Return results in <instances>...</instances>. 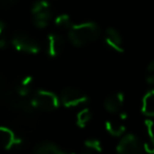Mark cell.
Returning a JSON list of instances; mask_svg holds the SVG:
<instances>
[{
	"label": "cell",
	"instance_id": "obj_1",
	"mask_svg": "<svg viewBox=\"0 0 154 154\" xmlns=\"http://www.w3.org/2000/svg\"><path fill=\"white\" fill-rule=\"evenodd\" d=\"M99 28L94 22L73 24L69 30V39L75 47H84L95 41L99 36Z\"/></svg>",
	"mask_w": 154,
	"mask_h": 154
},
{
	"label": "cell",
	"instance_id": "obj_2",
	"mask_svg": "<svg viewBox=\"0 0 154 154\" xmlns=\"http://www.w3.org/2000/svg\"><path fill=\"white\" fill-rule=\"evenodd\" d=\"M33 108L41 111L51 112L56 110L60 105V99L53 92L45 90H39L33 96L31 100Z\"/></svg>",
	"mask_w": 154,
	"mask_h": 154
},
{
	"label": "cell",
	"instance_id": "obj_3",
	"mask_svg": "<svg viewBox=\"0 0 154 154\" xmlns=\"http://www.w3.org/2000/svg\"><path fill=\"white\" fill-rule=\"evenodd\" d=\"M33 21L36 28L45 29L48 26L52 17L51 5L47 0H39L34 3L32 8Z\"/></svg>",
	"mask_w": 154,
	"mask_h": 154
},
{
	"label": "cell",
	"instance_id": "obj_4",
	"mask_svg": "<svg viewBox=\"0 0 154 154\" xmlns=\"http://www.w3.org/2000/svg\"><path fill=\"white\" fill-rule=\"evenodd\" d=\"M89 97L76 88H66L60 94V103L66 108H75L86 105Z\"/></svg>",
	"mask_w": 154,
	"mask_h": 154
},
{
	"label": "cell",
	"instance_id": "obj_5",
	"mask_svg": "<svg viewBox=\"0 0 154 154\" xmlns=\"http://www.w3.org/2000/svg\"><path fill=\"white\" fill-rule=\"evenodd\" d=\"M143 145L134 134L125 135L116 148L117 154H143Z\"/></svg>",
	"mask_w": 154,
	"mask_h": 154
},
{
	"label": "cell",
	"instance_id": "obj_6",
	"mask_svg": "<svg viewBox=\"0 0 154 154\" xmlns=\"http://www.w3.org/2000/svg\"><path fill=\"white\" fill-rule=\"evenodd\" d=\"M12 45L17 51L28 54H37L40 51L39 45L26 34H17L12 39Z\"/></svg>",
	"mask_w": 154,
	"mask_h": 154
},
{
	"label": "cell",
	"instance_id": "obj_7",
	"mask_svg": "<svg viewBox=\"0 0 154 154\" xmlns=\"http://www.w3.org/2000/svg\"><path fill=\"white\" fill-rule=\"evenodd\" d=\"M21 143V139L18 138L11 129L0 126V148L10 150L12 148L19 147Z\"/></svg>",
	"mask_w": 154,
	"mask_h": 154
},
{
	"label": "cell",
	"instance_id": "obj_8",
	"mask_svg": "<svg viewBox=\"0 0 154 154\" xmlns=\"http://www.w3.org/2000/svg\"><path fill=\"white\" fill-rule=\"evenodd\" d=\"M105 42L110 49L117 53L124 52V45H122V38L117 30L113 28L107 29L105 33Z\"/></svg>",
	"mask_w": 154,
	"mask_h": 154
},
{
	"label": "cell",
	"instance_id": "obj_9",
	"mask_svg": "<svg viewBox=\"0 0 154 154\" xmlns=\"http://www.w3.org/2000/svg\"><path fill=\"white\" fill-rule=\"evenodd\" d=\"M64 49V39L59 34H50L48 36L47 50L48 54L51 57H57L61 54Z\"/></svg>",
	"mask_w": 154,
	"mask_h": 154
},
{
	"label": "cell",
	"instance_id": "obj_10",
	"mask_svg": "<svg viewBox=\"0 0 154 154\" xmlns=\"http://www.w3.org/2000/svg\"><path fill=\"white\" fill-rule=\"evenodd\" d=\"M125 103V95L122 92H116L114 94L110 95L106 98L103 106L105 109L110 113H116L118 112Z\"/></svg>",
	"mask_w": 154,
	"mask_h": 154
},
{
	"label": "cell",
	"instance_id": "obj_11",
	"mask_svg": "<svg viewBox=\"0 0 154 154\" xmlns=\"http://www.w3.org/2000/svg\"><path fill=\"white\" fill-rule=\"evenodd\" d=\"M33 154H75L69 150H64L53 143H42L34 149Z\"/></svg>",
	"mask_w": 154,
	"mask_h": 154
},
{
	"label": "cell",
	"instance_id": "obj_12",
	"mask_svg": "<svg viewBox=\"0 0 154 154\" xmlns=\"http://www.w3.org/2000/svg\"><path fill=\"white\" fill-rule=\"evenodd\" d=\"M141 112L148 117H154V90H150L145 94L141 103Z\"/></svg>",
	"mask_w": 154,
	"mask_h": 154
},
{
	"label": "cell",
	"instance_id": "obj_13",
	"mask_svg": "<svg viewBox=\"0 0 154 154\" xmlns=\"http://www.w3.org/2000/svg\"><path fill=\"white\" fill-rule=\"evenodd\" d=\"M147 130V141L143 143V149L149 154H154V122L152 120H146Z\"/></svg>",
	"mask_w": 154,
	"mask_h": 154
},
{
	"label": "cell",
	"instance_id": "obj_14",
	"mask_svg": "<svg viewBox=\"0 0 154 154\" xmlns=\"http://www.w3.org/2000/svg\"><path fill=\"white\" fill-rule=\"evenodd\" d=\"M105 128L108 133L112 136L119 137L126 132V127L120 122H115V120H107L105 124Z\"/></svg>",
	"mask_w": 154,
	"mask_h": 154
},
{
	"label": "cell",
	"instance_id": "obj_15",
	"mask_svg": "<svg viewBox=\"0 0 154 154\" xmlns=\"http://www.w3.org/2000/svg\"><path fill=\"white\" fill-rule=\"evenodd\" d=\"M103 150L101 143L98 139H87L84 143V151L82 154H99Z\"/></svg>",
	"mask_w": 154,
	"mask_h": 154
},
{
	"label": "cell",
	"instance_id": "obj_16",
	"mask_svg": "<svg viewBox=\"0 0 154 154\" xmlns=\"http://www.w3.org/2000/svg\"><path fill=\"white\" fill-rule=\"evenodd\" d=\"M32 86H33V77L26 76L24 78H22V80L19 82L16 92L18 93L19 96L24 98V97H26L28 95H30L31 91H32Z\"/></svg>",
	"mask_w": 154,
	"mask_h": 154
},
{
	"label": "cell",
	"instance_id": "obj_17",
	"mask_svg": "<svg viewBox=\"0 0 154 154\" xmlns=\"http://www.w3.org/2000/svg\"><path fill=\"white\" fill-rule=\"evenodd\" d=\"M92 112L88 108H85V109L80 110L78 112L76 116V124L79 128H85L87 125L90 122V120L92 119Z\"/></svg>",
	"mask_w": 154,
	"mask_h": 154
},
{
	"label": "cell",
	"instance_id": "obj_18",
	"mask_svg": "<svg viewBox=\"0 0 154 154\" xmlns=\"http://www.w3.org/2000/svg\"><path fill=\"white\" fill-rule=\"evenodd\" d=\"M55 26L62 30H70L72 28V20L66 14H61L55 18Z\"/></svg>",
	"mask_w": 154,
	"mask_h": 154
},
{
	"label": "cell",
	"instance_id": "obj_19",
	"mask_svg": "<svg viewBox=\"0 0 154 154\" xmlns=\"http://www.w3.org/2000/svg\"><path fill=\"white\" fill-rule=\"evenodd\" d=\"M146 82L147 84L154 86V60H152L146 70Z\"/></svg>",
	"mask_w": 154,
	"mask_h": 154
},
{
	"label": "cell",
	"instance_id": "obj_20",
	"mask_svg": "<svg viewBox=\"0 0 154 154\" xmlns=\"http://www.w3.org/2000/svg\"><path fill=\"white\" fill-rule=\"evenodd\" d=\"M7 26L3 21H0V50L7 47Z\"/></svg>",
	"mask_w": 154,
	"mask_h": 154
},
{
	"label": "cell",
	"instance_id": "obj_21",
	"mask_svg": "<svg viewBox=\"0 0 154 154\" xmlns=\"http://www.w3.org/2000/svg\"><path fill=\"white\" fill-rule=\"evenodd\" d=\"M16 2H17V0H0V8L1 9H9V8L13 7Z\"/></svg>",
	"mask_w": 154,
	"mask_h": 154
},
{
	"label": "cell",
	"instance_id": "obj_22",
	"mask_svg": "<svg viewBox=\"0 0 154 154\" xmlns=\"http://www.w3.org/2000/svg\"><path fill=\"white\" fill-rule=\"evenodd\" d=\"M119 117H120V120H125V119H127L128 115H127L126 112H122V113H120V115H119Z\"/></svg>",
	"mask_w": 154,
	"mask_h": 154
}]
</instances>
